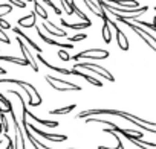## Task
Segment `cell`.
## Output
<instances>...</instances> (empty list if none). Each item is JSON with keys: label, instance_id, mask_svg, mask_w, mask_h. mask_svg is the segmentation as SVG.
<instances>
[{"label": "cell", "instance_id": "obj_1", "mask_svg": "<svg viewBox=\"0 0 156 149\" xmlns=\"http://www.w3.org/2000/svg\"><path fill=\"white\" fill-rule=\"evenodd\" d=\"M110 12V15H113L115 17V20L116 22H121L122 25H126L127 28H130L135 34H138L139 37H141V40L153 50V52H156V37L150 32V31H147V29H144V28H141V26H138V25H135L133 22H129V20H124V18H121L118 14H115V12H112V11H109Z\"/></svg>", "mask_w": 156, "mask_h": 149}, {"label": "cell", "instance_id": "obj_2", "mask_svg": "<svg viewBox=\"0 0 156 149\" xmlns=\"http://www.w3.org/2000/svg\"><path fill=\"white\" fill-rule=\"evenodd\" d=\"M80 68L89 70V71H92L94 74H97L98 78H104V79H107L109 82H115V76L110 73V70H107V68L103 67V65H98V64H95V62H87V61L73 64V70H80Z\"/></svg>", "mask_w": 156, "mask_h": 149}, {"label": "cell", "instance_id": "obj_3", "mask_svg": "<svg viewBox=\"0 0 156 149\" xmlns=\"http://www.w3.org/2000/svg\"><path fill=\"white\" fill-rule=\"evenodd\" d=\"M44 81L55 91H81L83 90L80 85H76L73 82H69V81H64V79L57 78V76H52V74H46Z\"/></svg>", "mask_w": 156, "mask_h": 149}, {"label": "cell", "instance_id": "obj_4", "mask_svg": "<svg viewBox=\"0 0 156 149\" xmlns=\"http://www.w3.org/2000/svg\"><path fill=\"white\" fill-rule=\"evenodd\" d=\"M109 55H110V52L106 50V49H87V50H83V52H80V53L70 56V59L73 58V61H80V59L100 61V59H107Z\"/></svg>", "mask_w": 156, "mask_h": 149}, {"label": "cell", "instance_id": "obj_5", "mask_svg": "<svg viewBox=\"0 0 156 149\" xmlns=\"http://www.w3.org/2000/svg\"><path fill=\"white\" fill-rule=\"evenodd\" d=\"M17 43H19V46H20V50H22V53H23V58L29 62V65L32 67V70L35 71V73H38V70H40V67H38V62H37V56L29 50V47L25 44V41L20 38V37H17V40H16Z\"/></svg>", "mask_w": 156, "mask_h": 149}, {"label": "cell", "instance_id": "obj_6", "mask_svg": "<svg viewBox=\"0 0 156 149\" xmlns=\"http://www.w3.org/2000/svg\"><path fill=\"white\" fill-rule=\"evenodd\" d=\"M28 128H29L31 132H34V134L43 137V138H48L49 141L61 143V141H66V140H67V135H64V134H49V132H44V131L38 129V128H37L35 125H32V123H28Z\"/></svg>", "mask_w": 156, "mask_h": 149}, {"label": "cell", "instance_id": "obj_7", "mask_svg": "<svg viewBox=\"0 0 156 149\" xmlns=\"http://www.w3.org/2000/svg\"><path fill=\"white\" fill-rule=\"evenodd\" d=\"M11 117H12V123H14V131H16V138H14V149H26V144H25V134L22 132V126L19 125L17 119H16V114L11 113Z\"/></svg>", "mask_w": 156, "mask_h": 149}, {"label": "cell", "instance_id": "obj_8", "mask_svg": "<svg viewBox=\"0 0 156 149\" xmlns=\"http://www.w3.org/2000/svg\"><path fill=\"white\" fill-rule=\"evenodd\" d=\"M109 25L115 29V32H116V43H118V47L121 49V50H124V52H127L129 50V40H127V35L122 32V29L121 28H118V25L113 22V20H109Z\"/></svg>", "mask_w": 156, "mask_h": 149}, {"label": "cell", "instance_id": "obj_9", "mask_svg": "<svg viewBox=\"0 0 156 149\" xmlns=\"http://www.w3.org/2000/svg\"><path fill=\"white\" fill-rule=\"evenodd\" d=\"M0 84H17V85H20L23 90H25V88H28V90H31L35 96H40V93L37 91V88H35L31 82H26V81H22V79H14V78H0Z\"/></svg>", "mask_w": 156, "mask_h": 149}, {"label": "cell", "instance_id": "obj_10", "mask_svg": "<svg viewBox=\"0 0 156 149\" xmlns=\"http://www.w3.org/2000/svg\"><path fill=\"white\" fill-rule=\"evenodd\" d=\"M12 32H14L17 37H20V38L25 41V44H26V46L32 47V49H34L37 53H41V52H43V49H41V47H40L37 43H34V41H32V40H31V38H29V37H28V35H26V34H25L22 29H20V28H12Z\"/></svg>", "mask_w": 156, "mask_h": 149}, {"label": "cell", "instance_id": "obj_11", "mask_svg": "<svg viewBox=\"0 0 156 149\" xmlns=\"http://www.w3.org/2000/svg\"><path fill=\"white\" fill-rule=\"evenodd\" d=\"M43 29L49 34V35H54V37H61V38H66L67 37V32L64 31V29H60L58 26H55L52 22H43Z\"/></svg>", "mask_w": 156, "mask_h": 149}, {"label": "cell", "instance_id": "obj_12", "mask_svg": "<svg viewBox=\"0 0 156 149\" xmlns=\"http://www.w3.org/2000/svg\"><path fill=\"white\" fill-rule=\"evenodd\" d=\"M106 3H113L118 5V8H126V9H136L141 8V3L136 2V0H104Z\"/></svg>", "mask_w": 156, "mask_h": 149}, {"label": "cell", "instance_id": "obj_13", "mask_svg": "<svg viewBox=\"0 0 156 149\" xmlns=\"http://www.w3.org/2000/svg\"><path fill=\"white\" fill-rule=\"evenodd\" d=\"M17 23H19V26H20V28L32 29V28H35V25H37V14L32 11L29 15H26V17H20Z\"/></svg>", "mask_w": 156, "mask_h": 149}, {"label": "cell", "instance_id": "obj_14", "mask_svg": "<svg viewBox=\"0 0 156 149\" xmlns=\"http://www.w3.org/2000/svg\"><path fill=\"white\" fill-rule=\"evenodd\" d=\"M72 71V74H75V76H80V78H83V79H86L89 84H92V85H95V87H103V82L98 79V78H94V76H90V74H87V73H84V71H81V70H70Z\"/></svg>", "mask_w": 156, "mask_h": 149}, {"label": "cell", "instance_id": "obj_15", "mask_svg": "<svg viewBox=\"0 0 156 149\" xmlns=\"http://www.w3.org/2000/svg\"><path fill=\"white\" fill-rule=\"evenodd\" d=\"M37 58H38V61H40L43 65H46L48 68H51V70H54V71H57V73H61V74H64V76H67V74H72V71H70V70H67V68H64V67H57V65H54V64L48 62V61L43 58V55H41V53H37Z\"/></svg>", "mask_w": 156, "mask_h": 149}, {"label": "cell", "instance_id": "obj_16", "mask_svg": "<svg viewBox=\"0 0 156 149\" xmlns=\"http://www.w3.org/2000/svg\"><path fill=\"white\" fill-rule=\"evenodd\" d=\"M69 6H70V11H72V14H75L78 18H80L81 22H86V23H89L90 22V18L80 9V8H78L76 6V3H75V0H69Z\"/></svg>", "mask_w": 156, "mask_h": 149}, {"label": "cell", "instance_id": "obj_17", "mask_svg": "<svg viewBox=\"0 0 156 149\" xmlns=\"http://www.w3.org/2000/svg\"><path fill=\"white\" fill-rule=\"evenodd\" d=\"M103 132H106V134H110L115 140H116V147H107V146H98V149H124V146H122V140H121V137L115 132V131H112L110 128H104L103 129Z\"/></svg>", "mask_w": 156, "mask_h": 149}, {"label": "cell", "instance_id": "obj_18", "mask_svg": "<svg viewBox=\"0 0 156 149\" xmlns=\"http://www.w3.org/2000/svg\"><path fill=\"white\" fill-rule=\"evenodd\" d=\"M130 143H133L136 147L139 149H156V143H150V141H145L144 138H129Z\"/></svg>", "mask_w": 156, "mask_h": 149}, {"label": "cell", "instance_id": "obj_19", "mask_svg": "<svg viewBox=\"0 0 156 149\" xmlns=\"http://www.w3.org/2000/svg\"><path fill=\"white\" fill-rule=\"evenodd\" d=\"M101 37H103V41L106 44H110L112 43V31H110V25L109 22H104L103 23V28H101Z\"/></svg>", "mask_w": 156, "mask_h": 149}, {"label": "cell", "instance_id": "obj_20", "mask_svg": "<svg viewBox=\"0 0 156 149\" xmlns=\"http://www.w3.org/2000/svg\"><path fill=\"white\" fill-rule=\"evenodd\" d=\"M60 20H61V26H64V28H69V29H86V28H90V22L89 23H86V22H81V23H67L64 18H61L60 17Z\"/></svg>", "mask_w": 156, "mask_h": 149}, {"label": "cell", "instance_id": "obj_21", "mask_svg": "<svg viewBox=\"0 0 156 149\" xmlns=\"http://www.w3.org/2000/svg\"><path fill=\"white\" fill-rule=\"evenodd\" d=\"M28 116H29L31 119H34L37 123L43 125V126H49V128H57V126H58V122H55V120H44V119H40V117H37L35 114H32V113H29V111H28Z\"/></svg>", "mask_w": 156, "mask_h": 149}, {"label": "cell", "instance_id": "obj_22", "mask_svg": "<svg viewBox=\"0 0 156 149\" xmlns=\"http://www.w3.org/2000/svg\"><path fill=\"white\" fill-rule=\"evenodd\" d=\"M0 61H6V62H14L17 65H29V62L25 58H17V56H6V55H0Z\"/></svg>", "mask_w": 156, "mask_h": 149}, {"label": "cell", "instance_id": "obj_23", "mask_svg": "<svg viewBox=\"0 0 156 149\" xmlns=\"http://www.w3.org/2000/svg\"><path fill=\"white\" fill-rule=\"evenodd\" d=\"M84 120H86V125H89V123H100V125H107V126H110V129H113V128L116 126L113 122L104 120V119H98V117H89V119H84Z\"/></svg>", "mask_w": 156, "mask_h": 149}, {"label": "cell", "instance_id": "obj_24", "mask_svg": "<svg viewBox=\"0 0 156 149\" xmlns=\"http://www.w3.org/2000/svg\"><path fill=\"white\" fill-rule=\"evenodd\" d=\"M34 12H35V14H38L44 22L48 20V12H46V9L43 8V5L38 2V0H34Z\"/></svg>", "mask_w": 156, "mask_h": 149}, {"label": "cell", "instance_id": "obj_25", "mask_svg": "<svg viewBox=\"0 0 156 149\" xmlns=\"http://www.w3.org/2000/svg\"><path fill=\"white\" fill-rule=\"evenodd\" d=\"M83 2H84V5L92 11V14H95L97 17H100L101 20H103V17H101V12H100V9H98V6H97V3L94 2V0H83Z\"/></svg>", "mask_w": 156, "mask_h": 149}, {"label": "cell", "instance_id": "obj_26", "mask_svg": "<svg viewBox=\"0 0 156 149\" xmlns=\"http://www.w3.org/2000/svg\"><path fill=\"white\" fill-rule=\"evenodd\" d=\"M73 110H75V104L67 105V107H63V108L52 110V111H49V114H58V116H61V114H67V113H70V111H73Z\"/></svg>", "mask_w": 156, "mask_h": 149}, {"label": "cell", "instance_id": "obj_27", "mask_svg": "<svg viewBox=\"0 0 156 149\" xmlns=\"http://www.w3.org/2000/svg\"><path fill=\"white\" fill-rule=\"evenodd\" d=\"M0 102H2L3 105H5V110L8 111V114H11V113H14V108H12V105H11V102L5 98V94L3 93H0Z\"/></svg>", "mask_w": 156, "mask_h": 149}, {"label": "cell", "instance_id": "obj_28", "mask_svg": "<svg viewBox=\"0 0 156 149\" xmlns=\"http://www.w3.org/2000/svg\"><path fill=\"white\" fill-rule=\"evenodd\" d=\"M41 2H43L44 5H48V6H49V8H51V9H52V11H54L57 15H61V9H60V8H58V6H57L54 2H52V0H41Z\"/></svg>", "mask_w": 156, "mask_h": 149}, {"label": "cell", "instance_id": "obj_29", "mask_svg": "<svg viewBox=\"0 0 156 149\" xmlns=\"http://www.w3.org/2000/svg\"><path fill=\"white\" fill-rule=\"evenodd\" d=\"M57 56L61 59V61H70V55L67 53V50H64V49H60L58 52H57Z\"/></svg>", "mask_w": 156, "mask_h": 149}, {"label": "cell", "instance_id": "obj_30", "mask_svg": "<svg viewBox=\"0 0 156 149\" xmlns=\"http://www.w3.org/2000/svg\"><path fill=\"white\" fill-rule=\"evenodd\" d=\"M86 38H87L86 34H76V35H73V37H69L67 41H70V44H73L75 41H81V40H86Z\"/></svg>", "mask_w": 156, "mask_h": 149}, {"label": "cell", "instance_id": "obj_31", "mask_svg": "<svg viewBox=\"0 0 156 149\" xmlns=\"http://www.w3.org/2000/svg\"><path fill=\"white\" fill-rule=\"evenodd\" d=\"M8 2H9L11 6H17L20 9H25L26 8V2H23V0H8Z\"/></svg>", "mask_w": 156, "mask_h": 149}, {"label": "cell", "instance_id": "obj_32", "mask_svg": "<svg viewBox=\"0 0 156 149\" xmlns=\"http://www.w3.org/2000/svg\"><path fill=\"white\" fill-rule=\"evenodd\" d=\"M0 120H2V126H3V132H5V134H8V131H9V125H8V120H6V116H5V114H2V116H0Z\"/></svg>", "mask_w": 156, "mask_h": 149}, {"label": "cell", "instance_id": "obj_33", "mask_svg": "<svg viewBox=\"0 0 156 149\" xmlns=\"http://www.w3.org/2000/svg\"><path fill=\"white\" fill-rule=\"evenodd\" d=\"M11 11H12V6H11L9 3H6V5H0V12H2V14L8 15Z\"/></svg>", "mask_w": 156, "mask_h": 149}, {"label": "cell", "instance_id": "obj_34", "mask_svg": "<svg viewBox=\"0 0 156 149\" xmlns=\"http://www.w3.org/2000/svg\"><path fill=\"white\" fill-rule=\"evenodd\" d=\"M32 140H34V141H35V143H37V144H38V146H40L41 149H54V147H49L48 144H44V143H43V141H41L40 138L34 137V134H32ZM69 149H73V147H69Z\"/></svg>", "mask_w": 156, "mask_h": 149}, {"label": "cell", "instance_id": "obj_35", "mask_svg": "<svg viewBox=\"0 0 156 149\" xmlns=\"http://www.w3.org/2000/svg\"><path fill=\"white\" fill-rule=\"evenodd\" d=\"M0 28H2L3 31H5V29H11V25H9L3 17H0Z\"/></svg>", "mask_w": 156, "mask_h": 149}, {"label": "cell", "instance_id": "obj_36", "mask_svg": "<svg viewBox=\"0 0 156 149\" xmlns=\"http://www.w3.org/2000/svg\"><path fill=\"white\" fill-rule=\"evenodd\" d=\"M37 34H38V37L41 38V41H44L46 44H49V41H51V38H49V37H46V35H44V34H43V32H41V31H40L38 28H37Z\"/></svg>", "mask_w": 156, "mask_h": 149}, {"label": "cell", "instance_id": "obj_37", "mask_svg": "<svg viewBox=\"0 0 156 149\" xmlns=\"http://www.w3.org/2000/svg\"><path fill=\"white\" fill-rule=\"evenodd\" d=\"M0 74H6V68H3V67H0Z\"/></svg>", "mask_w": 156, "mask_h": 149}, {"label": "cell", "instance_id": "obj_38", "mask_svg": "<svg viewBox=\"0 0 156 149\" xmlns=\"http://www.w3.org/2000/svg\"><path fill=\"white\" fill-rule=\"evenodd\" d=\"M23 2H26V3H34V0H23Z\"/></svg>", "mask_w": 156, "mask_h": 149}, {"label": "cell", "instance_id": "obj_39", "mask_svg": "<svg viewBox=\"0 0 156 149\" xmlns=\"http://www.w3.org/2000/svg\"><path fill=\"white\" fill-rule=\"evenodd\" d=\"M153 25H154V26H156V15H154V17H153Z\"/></svg>", "mask_w": 156, "mask_h": 149}, {"label": "cell", "instance_id": "obj_40", "mask_svg": "<svg viewBox=\"0 0 156 149\" xmlns=\"http://www.w3.org/2000/svg\"><path fill=\"white\" fill-rule=\"evenodd\" d=\"M0 41H3V43H5V38H3L2 35H0Z\"/></svg>", "mask_w": 156, "mask_h": 149}, {"label": "cell", "instance_id": "obj_41", "mask_svg": "<svg viewBox=\"0 0 156 149\" xmlns=\"http://www.w3.org/2000/svg\"><path fill=\"white\" fill-rule=\"evenodd\" d=\"M0 144H2V138H0Z\"/></svg>", "mask_w": 156, "mask_h": 149}, {"label": "cell", "instance_id": "obj_42", "mask_svg": "<svg viewBox=\"0 0 156 149\" xmlns=\"http://www.w3.org/2000/svg\"><path fill=\"white\" fill-rule=\"evenodd\" d=\"M153 9H154V11H156V6H154V8H153Z\"/></svg>", "mask_w": 156, "mask_h": 149}]
</instances>
